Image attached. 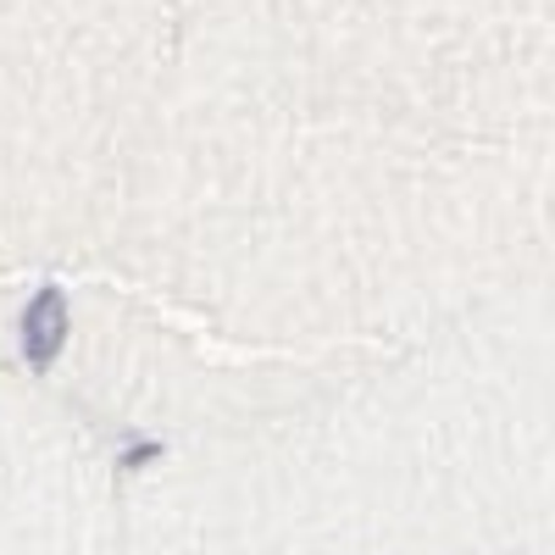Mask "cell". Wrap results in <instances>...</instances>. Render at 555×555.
<instances>
[{
    "label": "cell",
    "mask_w": 555,
    "mask_h": 555,
    "mask_svg": "<svg viewBox=\"0 0 555 555\" xmlns=\"http://www.w3.org/2000/svg\"><path fill=\"white\" fill-rule=\"evenodd\" d=\"M156 455H162V444H156V439H145V444H128V450H122V467H128V473H139V467H151Z\"/></svg>",
    "instance_id": "7a4b0ae2"
},
{
    "label": "cell",
    "mask_w": 555,
    "mask_h": 555,
    "mask_svg": "<svg viewBox=\"0 0 555 555\" xmlns=\"http://www.w3.org/2000/svg\"><path fill=\"white\" fill-rule=\"evenodd\" d=\"M67 345V295L51 284V289H39L23 311V356L34 366H51Z\"/></svg>",
    "instance_id": "6da1fadb"
}]
</instances>
